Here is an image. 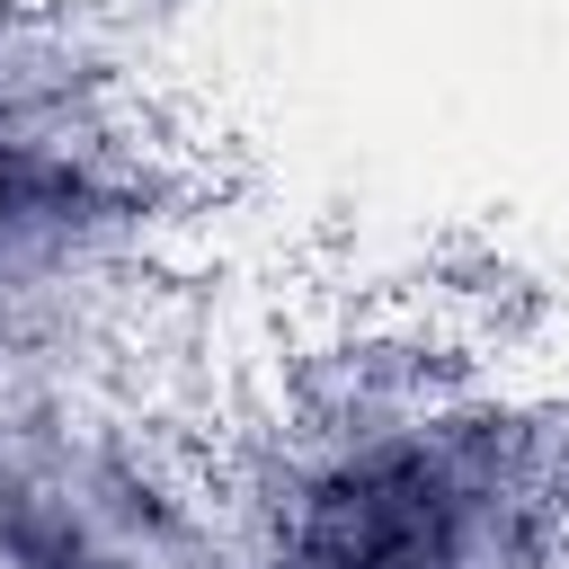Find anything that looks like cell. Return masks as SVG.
Listing matches in <instances>:
<instances>
[{
  "instance_id": "obj_1",
  "label": "cell",
  "mask_w": 569,
  "mask_h": 569,
  "mask_svg": "<svg viewBox=\"0 0 569 569\" xmlns=\"http://www.w3.org/2000/svg\"><path fill=\"white\" fill-rule=\"evenodd\" d=\"M151 9H187V0H151Z\"/></svg>"
}]
</instances>
